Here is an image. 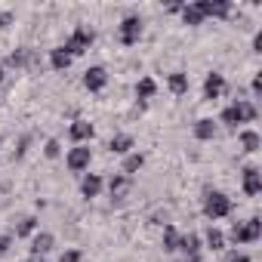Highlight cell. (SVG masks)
Returning a JSON list of instances; mask_svg holds the SVG:
<instances>
[{"instance_id": "1", "label": "cell", "mask_w": 262, "mask_h": 262, "mask_svg": "<svg viewBox=\"0 0 262 262\" xmlns=\"http://www.w3.org/2000/svg\"><path fill=\"white\" fill-rule=\"evenodd\" d=\"M93 43H96V31H93V28H86V25H77V28L71 31V37L65 40V47H62V50L74 59V56H83Z\"/></svg>"}, {"instance_id": "2", "label": "cell", "mask_w": 262, "mask_h": 262, "mask_svg": "<svg viewBox=\"0 0 262 262\" xmlns=\"http://www.w3.org/2000/svg\"><path fill=\"white\" fill-rule=\"evenodd\" d=\"M250 120H256V105L247 102V99H237L234 105H228V108L222 111V123H228V126L250 123Z\"/></svg>"}, {"instance_id": "3", "label": "cell", "mask_w": 262, "mask_h": 262, "mask_svg": "<svg viewBox=\"0 0 262 262\" xmlns=\"http://www.w3.org/2000/svg\"><path fill=\"white\" fill-rule=\"evenodd\" d=\"M231 213V198L228 194H222V191H207L204 194V216L207 219H225Z\"/></svg>"}, {"instance_id": "4", "label": "cell", "mask_w": 262, "mask_h": 262, "mask_svg": "<svg viewBox=\"0 0 262 262\" xmlns=\"http://www.w3.org/2000/svg\"><path fill=\"white\" fill-rule=\"evenodd\" d=\"M262 237V222H259V216H253V219H247V222H234V228H231V241L234 244H253V241H259Z\"/></svg>"}, {"instance_id": "5", "label": "cell", "mask_w": 262, "mask_h": 262, "mask_svg": "<svg viewBox=\"0 0 262 262\" xmlns=\"http://www.w3.org/2000/svg\"><path fill=\"white\" fill-rule=\"evenodd\" d=\"M117 37H120L123 47L139 43V37H142V19H139V16H126V19L117 25Z\"/></svg>"}, {"instance_id": "6", "label": "cell", "mask_w": 262, "mask_h": 262, "mask_svg": "<svg viewBox=\"0 0 262 262\" xmlns=\"http://www.w3.org/2000/svg\"><path fill=\"white\" fill-rule=\"evenodd\" d=\"M90 161H93V151H90L86 145L71 148V151H68V158H65V164H68V170H71V173H83V170H90Z\"/></svg>"}, {"instance_id": "7", "label": "cell", "mask_w": 262, "mask_h": 262, "mask_svg": "<svg viewBox=\"0 0 262 262\" xmlns=\"http://www.w3.org/2000/svg\"><path fill=\"white\" fill-rule=\"evenodd\" d=\"M105 83H108V71H105L102 65H93V68H86V71H83V86H86L90 93L105 90Z\"/></svg>"}, {"instance_id": "8", "label": "cell", "mask_w": 262, "mask_h": 262, "mask_svg": "<svg viewBox=\"0 0 262 262\" xmlns=\"http://www.w3.org/2000/svg\"><path fill=\"white\" fill-rule=\"evenodd\" d=\"M198 10L204 13V19H207V16L225 19V16L231 13V4H228V0H198Z\"/></svg>"}, {"instance_id": "9", "label": "cell", "mask_w": 262, "mask_h": 262, "mask_svg": "<svg viewBox=\"0 0 262 262\" xmlns=\"http://www.w3.org/2000/svg\"><path fill=\"white\" fill-rule=\"evenodd\" d=\"M68 136H71L77 145H83V142H90V139L96 136V126H93L90 120H74V123L68 126Z\"/></svg>"}, {"instance_id": "10", "label": "cell", "mask_w": 262, "mask_h": 262, "mask_svg": "<svg viewBox=\"0 0 262 262\" xmlns=\"http://www.w3.org/2000/svg\"><path fill=\"white\" fill-rule=\"evenodd\" d=\"M129 188H133V179L123 176V173H114V176L108 179V191H111L114 201H123V198L129 194Z\"/></svg>"}, {"instance_id": "11", "label": "cell", "mask_w": 262, "mask_h": 262, "mask_svg": "<svg viewBox=\"0 0 262 262\" xmlns=\"http://www.w3.org/2000/svg\"><path fill=\"white\" fill-rule=\"evenodd\" d=\"M222 90H225V77H222L219 71H210V74H207V80H204V99H207V102H213V99H219V96H222Z\"/></svg>"}, {"instance_id": "12", "label": "cell", "mask_w": 262, "mask_h": 262, "mask_svg": "<svg viewBox=\"0 0 262 262\" xmlns=\"http://www.w3.org/2000/svg\"><path fill=\"white\" fill-rule=\"evenodd\" d=\"M259 191H262V173H259V167H247L244 170V194L256 198Z\"/></svg>"}, {"instance_id": "13", "label": "cell", "mask_w": 262, "mask_h": 262, "mask_svg": "<svg viewBox=\"0 0 262 262\" xmlns=\"http://www.w3.org/2000/svg\"><path fill=\"white\" fill-rule=\"evenodd\" d=\"M53 247H56V237H53V234H50V231H40V234H37V237H34V241H31V253H34V256H37V259H40V256H43V253H50V250H53Z\"/></svg>"}, {"instance_id": "14", "label": "cell", "mask_w": 262, "mask_h": 262, "mask_svg": "<svg viewBox=\"0 0 262 262\" xmlns=\"http://www.w3.org/2000/svg\"><path fill=\"white\" fill-rule=\"evenodd\" d=\"M80 191H83V198H99V191H102V176H99V173H86L83 182H80Z\"/></svg>"}, {"instance_id": "15", "label": "cell", "mask_w": 262, "mask_h": 262, "mask_svg": "<svg viewBox=\"0 0 262 262\" xmlns=\"http://www.w3.org/2000/svg\"><path fill=\"white\" fill-rule=\"evenodd\" d=\"M167 86H170V93H173V96H185V93H188V74L173 71V74L167 77Z\"/></svg>"}, {"instance_id": "16", "label": "cell", "mask_w": 262, "mask_h": 262, "mask_svg": "<svg viewBox=\"0 0 262 262\" xmlns=\"http://www.w3.org/2000/svg\"><path fill=\"white\" fill-rule=\"evenodd\" d=\"M108 151H111V155H129V151H133V136H126V133L114 136V139L108 142Z\"/></svg>"}, {"instance_id": "17", "label": "cell", "mask_w": 262, "mask_h": 262, "mask_svg": "<svg viewBox=\"0 0 262 262\" xmlns=\"http://www.w3.org/2000/svg\"><path fill=\"white\" fill-rule=\"evenodd\" d=\"M194 136H198L201 142H210V139L216 136V123H213L210 117H201V120L194 123Z\"/></svg>"}, {"instance_id": "18", "label": "cell", "mask_w": 262, "mask_h": 262, "mask_svg": "<svg viewBox=\"0 0 262 262\" xmlns=\"http://www.w3.org/2000/svg\"><path fill=\"white\" fill-rule=\"evenodd\" d=\"M176 250H182L185 256H198L201 253V237L198 234H179V247Z\"/></svg>"}, {"instance_id": "19", "label": "cell", "mask_w": 262, "mask_h": 262, "mask_svg": "<svg viewBox=\"0 0 262 262\" xmlns=\"http://www.w3.org/2000/svg\"><path fill=\"white\" fill-rule=\"evenodd\" d=\"M237 139H241V148H244V151H250V155L262 148V139H259V133H256V129H244V133H241Z\"/></svg>"}, {"instance_id": "20", "label": "cell", "mask_w": 262, "mask_h": 262, "mask_svg": "<svg viewBox=\"0 0 262 262\" xmlns=\"http://www.w3.org/2000/svg\"><path fill=\"white\" fill-rule=\"evenodd\" d=\"M142 167H145V155L129 151V155H126V161H123V176H133V173H139Z\"/></svg>"}, {"instance_id": "21", "label": "cell", "mask_w": 262, "mask_h": 262, "mask_svg": "<svg viewBox=\"0 0 262 262\" xmlns=\"http://www.w3.org/2000/svg\"><path fill=\"white\" fill-rule=\"evenodd\" d=\"M50 65H53L56 71H68V65H71V56H68L62 47H56V50H50Z\"/></svg>"}, {"instance_id": "22", "label": "cell", "mask_w": 262, "mask_h": 262, "mask_svg": "<svg viewBox=\"0 0 262 262\" xmlns=\"http://www.w3.org/2000/svg\"><path fill=\"white\" fill-rule=\"evenodd\" d=\"M155 93H158V83H155V77H142V80L136 83V99H142V102H145V99H151Z\"/></svg>"}, {"instance_id": "23", "label": "cell", "mask_w": 262, "mask_h": 262, "mask_svg": "<svg viewBox=\"0 0 262 262\" xmlns=\"http://www.w3.org/2000/svg\"><path fill=\"white\" fill-rule=\"evenodd\" d=\"M182 22H185V25H201V22H204V13L198 10V4L182 7Z\"/></svg>"}, {"instance_id": "24", "label": "cell", "mask_w": 262, "mask_h": 262, "mask_svg": "<svg viewBox=\"0 0 262 262\" xmlns=\"http://www.w3.org/2000/svg\"><path fill=\"white\" fill-rule=\"evenodd\" d=\"M204 237H207V247H210V250H222V247H225V234H222L216 225H210Z\"/></svg>"}, {"instance_id": "25", "label": "cell", "mask_w": 262, "mask_h": 262, "mask_svg": "<svg viewBox=\"0 0 262 262\" xmlns=\"http://www.w3.org/2000/svg\"><path fill=\"white\" fill-rule=\"evenodd\" d=\"M161 244H164V250H167V253H176V247H179V231H176L173 225H167V228H164V241H161Z\"/></svg>"}, {"instance_id": "26", "label": "cell", "mask_w": 262, "mask_h": 262, "mask_svg": "<svg viewBox=\"0 0 262 262\" xmlns=\"http://www.w3.org/2000/svg\"><path fill=\"white\" fill-rule=\"evenodd\" d=\"M34 228H37V219H34V216H25V219L16 225V237H28V234H34Z\"/></svg>"}, {"instance_id": "27", "label": "cell", "mask_w": 262, "mask_h": 262, "mask_svg": "<svg viewBox=\"0 0 262 262\" xmlns=\"http://www.w3.org/2000/svg\"><path fill=\"white\" fill-rule=\"evenodd\" d=\"M28 56H31L28 50H19V53H13V56H10V65H25V62H28Z\"/></svg>"}, {"instance_id": "28", "label": "cell", "mask_w": 262, "mask_h": 262, "mask_svg": "<svg viewBox=\"0 0 262 262\" xmlns=\"http://www.w3.org/2000/svg\"><path fill=\"white\" fill-rule=\"evenodd\" d=\"M59 262H80V250H65L59 256Z\"/></svg>"}, {"instance_id": "29", "label": "cell", "mask_w": 262, "mask_h": 262, "mask_svg": "<svg viewBox=\"0 0 262 262\" xmlns=\"http://www.w3.org/2000/svg\"><path fill=\"white\" fill-rule=\"evenodd\" d=\"M43 151H47V158H59V151H62V148H59V142H56V139H50Z\"/></svg>"}, {"instance_id": "30", "label": "cell", "mask_w": 262, "mask_h": 262, "mask_svg": "<svg viewBox=\"0 0 262 262\" xmlns=\"http://www.w3.org/2000/svg\"><path fill=\"white\" fill-rule=\"evenodd\" d=\"M253 53H262V31L253 37Z\"/></svg>"}, {"instance_id": "31", "label": "cell", "mask_w": 262, "mask_h": 262, "mask_svg": "<svg viewBox=\"0 0 262 262\" xmlns=\"http://www.w3.org/2000/svg\"><path fill=\"white\" fill-rule=\"evenodd\" d=\"M228 262H250V256H247V253H234Z\"/></svg>"}, {"instance_id": "32", "label": "cell", "mask_w": 262, "mask_h": 262, "mask_svg": "<svg viewBox=\"0 0 262 262\" xmlns=\"http://www.w3.org/2000/svg\"><path fill=\"white\" fill-rule=\"evenodd\" d=\"M253 93H262V77H259V74L253 77Z\"/></svg>"}, {"instance_id": "33", "label": "cell", "mask_w": 262, "mask_h": 262, "mask_svg": "<svg viewBox=\"0 0 262 262\" xmlns=\"http://www.w3.org/2000/svg\"><path fill=\"white\" fill-rule=\"evenodd\" d=\"M10 19H13L10 13H0V28H4V25H10Z\"/></svg>"}, {"instance_id": "34", "label": "cell", "mask_w": 262, "mask_h": 262, "mask_svg": "<svg viewBox=\"0 0 262 262\" xmlns=\"http://www.w3.org/2000/svg\"><path fill=\"white\" fill-rule=\"evenodd\" d=\"M10 250V237H0V253H7Z\"/></svg>"}, {"instance_id": "35", "label": "cell", "mask_w": 262, "mask_h": 262, "mask_svg": "<svg viewBox=\"0 0 262 262\" xmlns=\"http://www.w3.org/2000/svg\"><path fill=\"white\" fill-rule=\"evenodd\" d=\"M185 262H201V256H185Z\"/></svg>"}, {"instance_id": "36", "label": "cell", "mask_w": 262, "mask_h": 262, "mask_svg": "<svg viewBox=\"0 0 262 262\" xmlns=\"http://www.w3.org/2000/svg\"><path fill=\"white\" fill-rule=\"evenodd\" d=\"M4 74H7V68H4V65H0V80H4Z\"/></svg>"}, {"instance_id": "37", "label": "cell", "mask_w": 262, "mask_h": 262, "mask_svg": "<svg viewBox=\"0 0 262 262\" xmlns=\"http://www.w3.org/2000/svg\"><path fill=\"white\" fill-rule=\"evenodd\" d=\"M28 262H43V259H37V256H31V259H28Z\"/></svg>"}, {"instance_id": "38", "label": "cell", "mask_w": 262, "mask_h": 262, "mask_svg": "<svg viewBox=\"0 0 262 262\" xmlns=\"http://www.w3.org/2000/svg\"><path fill=\"white\" fill-rule=\"evenodd\" d=\"M0 145H4V136H0Z\"/></svg>"}]
</instances>
